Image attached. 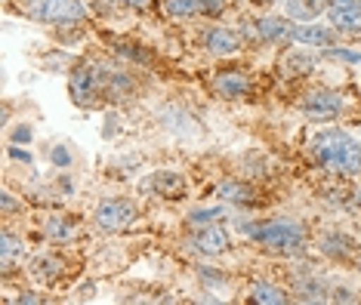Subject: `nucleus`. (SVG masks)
<instances>
[{
	"label": "nucleus",
	"instance_id": "nucleus-1",
	"mask_svg": "<svg viewBox=\"0 0 361 305\" xmlns=\"http://www.w3.org/2000/svg\"><path fill=\"white\" fill-rule=\"evenodd\" d=\"M309 148L318 167H324L327 173H340V176H358L361 173V142H355L346 130L327 127L312 136Z\"/></svg>",
	"mask_w": 361,
	"mask_h": 305
},
{
	"label": "nucleus",
	"instance_id": "nucleus-2",
	"mask_svg": "<svg viewBox=\"0 0 361 305\" xmlns=\"http://www.w3.org/2000/svg\"><path fill=\"white\" fill-rule=\"evenodd\" d=\"M244 235H250L257 244L269 247V250H300L302 244H306V225H302L300 219H266L259 222V225H241Z\"/></svg>",
	"mask_w": 361,
	"mask_h": 305
},
{
	"label": "nucleus",
	"instance_id": "nucleus-3",
	"mask_svg": "<svg viewBox=\"0 0 361 305\" xmlns=\"http://www.w3.org/2000/svg\"><path fill=\"white\" fill-rule=\"evenodd\" d=\"M25 13L35 22H50V25H71L87 15L84 0H28Z\"/></svg>",
	"mask_w": 361,
	"mask_h": 305
},
{
	"label": "nucleus",
	"instance_id": "nucleus-4",
	"mask_svg": "<svg viewBox=\"0 0 361 305\" xmlns=\"http://www.w3.org/2000/svg\"><path fill=\"white\" fill-rule=\"evenodd\" d=\"M68 93H71V99H75L80 108L93 105L96 96L105 93V87H102V68H96V65H87V62L78 65V68L71 71Z\"/></svg>",
	"mask_w": 361,
	"mask_h": 305
},
{
	"label": "nucleus",
	"instance_id": "nucleus-5",
	"mask_svg": "<svg viewBox=\"0 0 361 305\" xmlns=\"http://www.w3.org/2000/svg\"><path fill=\"white\" fill-rule=\"evenodd\" d=\"M93 219L105 232H121V228H127L136 219V207H133V201H124V197H109V201H102L96 207Z\"/></svg>",
	"mask_w": 361,
	"mask_h": 305
},
{
	"label": "nucleus",
	"instance_id": "nucleus-6",
	"mask_svg": "<svg viewBox=\"0 0 361 305\" xmlns=\"http://www.w3.org/2000/svg\"><path fill=\"white\" fill-rule=\"evenodd\" d=\"M343 96L340 93H331V89H312V93L302 96L300 108L309 120H334L336 114L343 111Z\"/></svg>",
	"mask_w": 361,
	"mask_h": 305
},
{
	"label": "nucleus",
	"instance_id": "nucleus-7",
	"mask_svg": "<svg viewBox=\"0 0 361 305\" xmlns=\"http://www.w3.org/2000/svg\"><path fill=\"white\" fill-rule=\"evenodd\" d=\"M290 40L300 46L331 49L336 44V28H327V25H318V22H302V25H293L290 28Z\"/></svg>",
	"mask_w": 361,
	"mask_h": 305
},
{
	"label": "nucleus",
	"instance_id": "nucleus-8",
	"mask_svg": "<svg viewBox=\"0 0 361 305\" xmlns=\"http://www.w3.org/2000/svg\"><path fill=\"white\" fill-rule=\"evenodd\" d=\"M192 247L198 253H204V256H219V253L228 250V235L219 225H204V228L195 232Z\"/></svg>",
	"mask_w": 361,
	"mask_h": 305
},
{
	"label": "nucleus",
	"instance_id": "nucleus-9",
	"mask_svg": "<svg viewBox=\"0 0 361 305\" xmlns=\"http://www.w3.org/2000/svg\"><path fill=\"white\" fill-rule=\"evenodd\" d=\"M213 89L226 99H241V96H247V89H250V77L241 68L223 71L216 80H213Z\"/></svg>",
	"mask_w": 361,
	"mask_h": 305
},
{
	"label": "nucleus",
	"instance_id": "nucleus-10",
	"mask_svg": "<svg viewBox=\"0 0 361 305\" xmlns=\"http://www.w3.org/2000/svg\"><path fill=\"white\" fill-rule=\"evenodd\" d=\"M204 49L213 56H232L241 49V37L228 28H210L207 35H204Z\"/></svg>",
	"mask_w": 361,
	"mask_h": 305
},
{
	"label": "nucleus",
	"instance_id": "nucleus-11",
	"mask_svg": "<svg viewBox=\"0 0 361 305\" xmlns=\"http://www.w3.org/2000/svg\"><path fill=\"white\" fill-rule=\"evenodd\" d=\"M22 253H25L22 241L10 232V228H4V235H0V266H4V271H10L16 262L22 259Z\"/></svg>",
	"mask_w": 361,
	"mask_h": 305
},
{
	"label": "nucleus",
	"instance_id": "nucleus-12",
	"mask_svg": "<svg viewBox=\"0 0 361 305\" xmlns=\"http://www.w3.org/2000/svg\"><path fill=\"white\" fill-rule=\"evenodd\" d=\"M290 22L278 19V15H266V19L257 22V35L262 40H290Z\"/></svg>",
	"mask_w": 361,
	"mask_h": 305
},
{
	"label": "nucleus",
	"instance_id": "nucleus-13",
	"mask_svg": "<svg viewBox=\"0 0 361 305\" xmlns=\"http://www.w3.org/2000/svg\"><path fill=\"white\" fill-rule=\"evenodd\" d=\"M312 65H315V59H312L309 53H302V49H287L281 56V71L287 77H293V74H309Z\"/></svg>",
	"mask_w": 361,
	"mask_h": 305
},
{
	"label": "nucleus",
	"instance_id": "nucleus-14",
	"mask_svg": "<svg viewBox=\"0 0 361 305\" xmlns=\"http://www.w3.org/2000/svg\"><path fill=\"white\" fill-rule=\"evenodd\" d=\"M62 266L65 262L59 256H37L35 262H31V275H35L37 281H44V284H53L56 278L62 275Z\"/></svg>",
	"mask_w": 361,
	"mask_h": 305
},
{
	"label": "nucleus",
	"instance_id": "nucleus-15",
	"mask_svg": "<svg viewBox=\"0 0 361 305\" xmlns=\"http://www.w3.org/2000/svg\"><path fill=\"white\" fill-rule=\"evenodd\" d=\"M284 10L293 22H312L322 13V0H284Z\"/></svg>",
	"mask_w": 361,
	"mask_h": 305
},
{
	"label": "nucleus",
	"instance_id": "nucleus-16",
	"mask_svg": "<svg viewBox=\"0 0 361 305\" xmlns=\"http://www.w3.org/2000/svg\"><path fill=\"white\" fill-rule=\"evenodd\" d=\"M331 13V22L336 31H343V35H358L361 31V6L355 10H327Z\"/></svg>",
	"mask_w": 361,
	"mask_h": 305
},
{
	"label": "nucleus",
	"instance_id": "nucleus-17",
	"mask_svg": "<svg viewBox=\"0 0 361 305\" xmlns=\"http://www.w3.org/2000/svg\"><path fill=\"white\" fill-rule=\"evenodd\" d=\"M149 188L161 197H170V192H179V188H183V176H176V173H170V170H161L152 176Z\"/></svg>",
	"mask_w": 361,
	"mask_h": 305
},
{
	"label": "nucleus",
	"instance_id": "nucleus-18",
	"mask_svg": "<svg viewBox=\"0 0 361 305\" xmlns=\"http://www.w3.org/2000/svg\"><path fill=\"white\" fill-rule=\"evenodd\" d=\"M216 219H226V207H198L188 213V225L204 228V225H216Z\"/></svg>",
	"mask_w": 361,
	"mask_h": 305
},
{
	"label": "nucleus",
	"instance_id": "nucleus-19",
	"mask_svg": "<svg viewBox=\"0 0 361 305\" xmlns=\"http://www.w3.org/2000/svg\"><path fill=\"white\" fill-rule=\"evenodd\" d=\"M250 299L253 302H262V305H281L287 296H284L281 287H275V284H253Z\"/></svg>",
	"mask_w": 361,
	"mask_h": 305
},
{
	"label": "nucleus",
	"instance_id": "nucleus-20",
	"mask_svg": "<svg viewBox=\"0 0 361 305\" xmlns=\"http://www.w3.org/2000/svg\"><path fill=\"white\" fill-rule=\"evenodd\" d=\"M71 235H75V225H71V219H65V216L47 219V237H53V241H68Z\"/></svg>",
	"mask_w": 361,
	"mask_h": 305
},
{
	"label": "nucleus",
	"instance_id": "nucleus-21",
	"mask_svg": "<svg viewBox=\"0 0 361 305\" xmlns=\"http://www.w3.org/2000/svg\"><path fill=\"white\" fill-rule=\"evenodd\" d=\"M216 194L223 197V201H250V188L235 182V179H226V182H219Z\"/></svg>",
	"mask_w": 361,
	"mask_h": 305
},
{
	"label": "nucleus",
	"instance_id": "nucleus-22",
	"mask_svg": "<svg viewBox=\"0 0 361 305\" xmlns=\"http://www.w3.org/2000/svg\"><path fill=\"white\" fill-rule=\"evenodd\" d=\"M167 15H192L201 10V0H161Z\"/></svg>",
	"mask_w": 361,
	"mask_h": 305
},
{
	"label": "nucleus",
	"instance_id": "nucleus-23",
	"mask_svg": "<svg viewBox=\"0 0 361 305\" xmlns=\"http://www.w3.org/2000/svg\"><path fill=\"white\" fill-rule=\"evenodd\" d=\"M327 56H334V59H340V62H361V56L358 53H352V49H327Z\"/></svg>",
	"mask_w": 361,
	"mask_h": 305
},
{
	"label": "nucleus",
	"instance_id": "nucleus-24",
	"mask_svg": "<svg viewBox=\"0 0 361 305\" xmlns=\"http://www.w3.org/2000/svg\"><path fill=\"white\" fill-rule=\"evenodd\" d=\"M327 10H355L361 6V0H324Z\"/></svg>",
	"mask_w": 361,
	"mask_h": 305
},
{
	"label": "nucleus",
	"instance_id": "nucleus-25",
	"mask_svg": "<svg viewBox=\"0 0 361 305\" xmlns=\"http://www.w3.org/2000/svg\"><path fill=\"white\" fill-rule=\"evenodd\" d=\"M223 6H226V0H201V10L210 13V15H216Z\"/></svg>",
	"mask_w": 361,
	"mask_h": 305
},
{
	"label": "nucleus",
	"instance_id": "nucleus-26",
	"mask_svg": "<svg viewBox=\"0 0 361 305\" xmlns=\"http://www.w3.org/2000/svg\"><path fill=\"white\" fill-rule=\"evenodd\" d=\"M53 161L59 163V167H68V163H71V154L65 151V148H56V151H53Z\"/></svg>",
	"mask_w": 361,
	"mask_h": 305
},
{
	"label": "nucleus",
	"instance_id": "nucleus-27",
	"mask_svg": "<svg viewBox=\"0 0 361 305\" xmlns=\"http://www.w3.org/2000/svg\"><path fill=\"white\" fill-rule=\"evenodd\" d=\"M13 207H16L13 194H10V192H4V216H10V213H13Z\"/></svg>",
	"mask_w": 361,
	"mask_h": 305
},
{
	"label": "nucleus",
	"instance_id": "nucleus-28",
	"mask_svg": "<svg viewBox=\"0 0 361 305\" xmlns=\"http://www.w3.org/2000/svg\"><path fill=\"white\" fill-rule=\"evenodd\" d=\"M118 4H127V6H133V10H145L149 0H118Z\"/></svg>",
	"mask_w": 361,
	"mask_h": 305
},
{
	"label": "nucleus",
	"instance_id": "nucleus-29",
	"mask_svg": "<svg viewBox=\"0 0 361 305\" xmlns=\"http://www.w3.org/2000/svg\"><path fill=\"white\" fill-rule=\"evenodd\" d=\"M19 302H40V296H31V293H25V296H19Z\"/></svg>",
	"mask_w": 361,
	"mask_h": 305
},
{
	"label": "nucleus",
	"instance_id": "nucleus-30",
	"mask_svg": "<svg viewBox=\"0 0 361 305\" xmlns=\"http://www.w3.org/2000/svg\"><path fill=\"white\" fill-rule=\"evenodd\" d=\"M355 204H358V207H361V188H358V192H355Z\"/></svg>",
	"mask_w": 361,
	"mask_h": 305
}]
</instances>
